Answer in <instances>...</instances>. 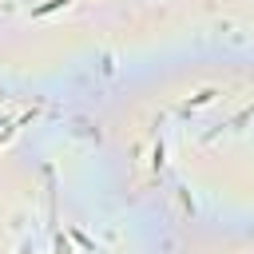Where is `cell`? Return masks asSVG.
I'll list each match as a JSON object with an SVG mask.
<instances>
[{"label": "cell", "mask_w": 254, "mask_h": 254, "mask_svg": "<svg viewBox=\"0 0 254 254\" xmlns=\"http://www.w3.org/2000/svg\"><path fill=\"white\" fill-rule=\"evenodd\" d=\"M60 4H67V0H48V4H40V8H36V16H44V12H52V8H60Z\"/></svg>", "instance_id": "6da1fadb"}, {"label": "cell", "mask_w": 254, "mask_h": 254, "mask_svg": "<svg viewBox=\"0 0 254 254\" xmlns=\"http://www.w3.org/2000/svg\"><path fill=\"white\" fill-rule=\"evenodd\" d=\"M20 254H32V246H20Z\"/></svg>", "instance_id": "7a4b0ae2"}]
</instances>
